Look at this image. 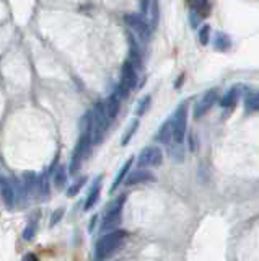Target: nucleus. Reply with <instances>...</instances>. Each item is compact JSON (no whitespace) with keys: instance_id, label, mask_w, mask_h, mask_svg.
<instances>
[{"instance_id":"nucleus-32","label":"nucleus","mask_w":259,"mask_h":261,"mask_svg":"<svg viewBox=\"0 0 259 261\" xmlns=\"http://www.w3.org/2000/svg\"><path fill=\"white\" fill-rule=\"evenodd\" d=\"M98 219H100V215H98V214H95L93 217L90 219V225H88V230H90V232H93V230H95V227H97Z\"/></svg>"},{"instance_id":"nucleus-29","label":"nucleus","mask_w":259,"mask_h":261,"mask_svg":"<svg viewBox=\"0 0 259 261\" xmlns=\"http://www.w3.org/2000/svg\"><path fill=\"white\" fill-rule=\"evenodd\" d=\"M64 215H65V209L64 208H60V209H55L52 214H51V219H49V225L51 227H54V225H57L59 222L64 219Z\"/></svg>"},{"instance_id":"nucleus-27","label":"nucleus","mask_w":259,"mask_h":261,"mask_svg":"<svg viewBox=\"0 0 259 261\" xmlns=\"http://www.w3.org/2000/svg\"><path fill=\"white\" fill-rule=\"evenodd\" d=\"M85 183H87V176H82L80 180L75 181L74 185H72V186L69 188V190H67V196H69V198L77 196V194L80 193V190L83 188V185H85Z\"/></svg>"},{"instance_id":"nucleus-24","label":"nucleus","mask_w":259,"mask_h":261,"mask_svg":"<svg viewBox=\"0 0 259 261\" xmlns=\"http://www.w3.org/2000/svg\"><path fill=\"white\" fill-rule=\"evenodd\" d=\"M168 149H170V155L173 157V160H176V162H183V158H184L183 144L170 142V144H168Z\"/></svg>"},{"instance_id":"nucleus-16","label":"nucleus","mask_w":259,"mask_h":261,"mask_svg":"<svg viewBox=\"0 0 259 261\" xmlns=\"http://www.w3.org/2000/svg\"><path fill=\"white\" fill-rule=\"evenodd\" d=\"M132 157L127 160L126 163H124L122 166H121V170L117 171V175H116V178H114V181H112V185H111V188H109V194H112L114 193L117 188H119L121 185H122V181H124V178L127 176V173H129V170H131V166H132Z\"/></svg>"},{"instance_id":"nucleus-23","label":"nucleus","mask_w":259,"mask_h":261,"mask_svg":"<svg viewBox=\"0 0 259 261\" xmlns=\"http://www.w3.org/2000/svg\"><path fill=\"white\" fill-rule=\"evenodd\" d=\"M67 178H69V175H67V171L64 166H59L57 170L54 171V186L55 188H64L67 185Z\"/></svg>"},{"instance_id":"nucleus-18","label":"nucleus","mask_w":259,"mask_h":261,"mask_svg":"<svg viewBox=\"0 0 259 261\" xmlns=\"http://www.w3.org/2000/svg\"><path fill=\"white\" fill-rule=\"evenodd\" d=\"M188 2H189L191 10L198 15H201L202 18H204V16H209V13H210L209 0H188Z\"/></svg>"},{"instance_id":"nucleus-17","label":"nucleus","mask_w":259,"mask_h":261,"mask_svg":"<svg viewBox=\"0 0 259 261\" xmlns=\"http://www.w3.org/2000/svg\"><path fill=\"white\" fill-rule=\"evenodd\" d=\"M121 224V214H104L103 220H101L100 230L101 232H109L117 229Z\"/></svg>"},{"instance_id":"nucleus-20","label":"nucleus","mask_w":259,"mask_h":261,"mask_svg":"<svg viewBox=\"0 0 259 261\" xmlns=\"http://www.w3.org/2000/svg\"><path fill=\"white\" fill-rule=\"evenodd\" d=\"M213 48L217 49V51H228L230 48H232V40H230L228 35H225V33L218 31L215 33V38H213Z\"/></svg>"},{"instance_id":"nucleus-11","label":"nucleus","mask_w":259,"mask_h":261,"mask_svg":"<svg viewBox=\"0 0 259 261\" xmlns=\"http://www.w3.org/2000/svg\"><path fill=\"white\" fill-rule=\"evenodd\" d=\"M127 38H129V60L136 65V69L140 65H142V52H140V48H139V41H136V38H134L131 33H127Z\"/></svg>"},{"instance_id":"nucleus-5","label":"nucleus","mask_w":259,"mask_h":261,"mask_svg":"<svg viewBox=\"0 0 259 261\" xmlns=\"http://www.w3.org/2000/svg\"><path fill=\"white\" fill-rule=\"evenodd\" d=\"M163 163V152L160 147L149 146L139 154L137 165L140 168H147V166H160Z\"/></svg>"},{"instance_id":"nucleus-2","label":"nucleus","mask_w":259,"mask_h":261,"mask_svg":"<svg viewBox=\"0 0 259 261\" xmlns=\"http://www.w3.org/2000/svg\"><path fill=\"white\" fill-rule=\"evenodd\" d=\"M92 134H93V129H82L80 131V139H78L77 146L74 149V154H72V160H70V165H69V173L77 175L78 170L82 168V163L85 162L90 147L93 146Z\"/></svg>"},{"instance_id":"nucleus-34","label":"nucleus","mask_w":259,"mask_h":261,"mask_svg":"<svg viewBox=\"0 0 259 261\" xmlns=\"http://www.w3.org/2000/svg\"><path fill=\"white\" fill-rule=\"evenodd\" d=\"M25 260H28V261H38V257H36V255L30 253V255H25Z\"/></svg>"},{"instance_id":"nucleus-3","label":"nucleus","mask_w":259,"mask_h":261,"mask_svg":"<svg viewBox=\"0 0 259 261\" xmlns=\"http://www.w3.org/2000/svg\"><path fill=\"white\" fill-rule=\"evenodd\" d=\"M188 102H183L179 106L174 109V113L171 116V126H173V141L171 142H178L183 144L184 136H186V129H188Z\"/></svg>"},{"instance_id":"nucleus-9","label":"nucleus","mask_w":259,"mask_h":261,"mask_svg":"<svg viewBox=\"0 0 259 261\" xmlns=\"http://www.w3.org/2000/svg\"><path fill=\"white\" fill-rule=\"evenodd\" d=\"M0 194L3 198V203L10 210L15 209L16 206V194H15V188H13V183L10 180H5V178H0Z\"/></svg>"},{"instance_id":"nucleus-30","label":"nucleus","mask_w":259,"mask_h":261,"mask_svg":"<svg viewBox=\"0 0 259 261\" xmlns=\"http://www.w3.org/2000/svg\"><path fill=\"white\" fill-rule=\"evenodd\" d=\"M35 235H36V224L30 222V224L25 227V230H23V234H21V237H23L26 242H30V240H33V237H35Z\"/></svg>"},{"instance_id":"nucleus-7","label":"nucleus","mask_w":259,"mask_h":261,"mask_svg":"<svg viewBox=\"0 0 259 261\" xmlns=\"http://www.w3.org/2000/svg\"><path fill=\"white\" fill-rule=\"evenodd\" d=\"M121 85L126 88V90H134L139 83V75H137V69L131 60H126L121 67Z\"/></svg>"},{"instance_id":"nucleus-28","label":"nucleus","mask_w":259,"mask_h":261,"mask_svg":"<svg viewBox=\"0 0 259 261\" xmlns=\"http://www.w3.org/2000/svg\"><path fill=\"white\" fill-rule=\"evenodd\" d=\"M199 41L202 46H207L210 41V26L209 25H204V26H201V30H199Z\"/></svg>"},{"instance_id":"nucleus-4","label":"nucleus","mask_w":259,"mask_h":261,"mask_svg":"<svg viewBox=\"0 0 259 261\" xmlns=\"http://www.w3.org/2000/svg\"><path fill=\"white\" fill-rule=\"evenodd\" d=\"M124 23H126L134 33H136L142 43L150 41L152 31L154 30H152L150 23H147V20L142 16V13H126L124 15Z\"/></svg>"},{"instance_id":"nucleus-1","label":"nucleus","mask_w":259,"mask_h":261,"mask_svg":"<svg viewBox=\"0 0 259 261\" xmlns=\"http://www.w3.org/2000/svg\"><path fill=\"white\" fill-rule=\"evenodd\" d=\"M127 237V232L126 230H119V229H114V230H109L100 238L95 245V258L97 260H104L111 257L112 253H116L117 250L121 248V245L124 243Z\"/></svg>"},{"instance_id":"nucleus-15","label":"nucleus","mask_w":259,"mask_h":261,"mask_svg":"<svg viewBox=\"0 0 259 261\" xmlns=\"http://www.w3.org/2000/svg\"><path fill=\"white\" fill-rule=\"evenodd\" d=\"M38 180H39V176L35 171H26V173L21 175V185H23L28 194L35 193V191L38 193Z\"/></svg>"},{"instance_id":"nucleus-12","label":"nucleus","mask_w":259,"mask_h":261,"mask_svg":"<svg viewBox=\"0 0 259 261\" xmlns=\"http://www.w3.org/2000/svg\"><path fill=\"white\" fill-rule=\"evenodd\" d=\"M156 142L163 144V146H168L173 141V126H171V119L168 118L165 123L160 126L158 132H156Z\"/></svg>"},{"instance_id":"nucleus-22","label":"nucleus","mask_w":259,"mask_h":261,"mask_svg":"<svg viewBox=\"0 0 259 261\" xmlns=\"http://www.w3.org/2000/svg\"><path fill=\"white\" fill-rule=\"evenodd\" d=\"M150 13V26L152 30H155L156 25H158V18H160V5H158V0H150V5H149V12Z\"/></svg>"},{"instance_id":"nucleus-14","label":"nucleus","mask_w":259,"mask_h":261,"mask_svg":"<svg viewBox=\"0 0 259 261\" xmlns=\"http://www.w3.org/2000/svg\"><path fill=\"white\" fill-rule=\"evenodd\" d=\"M240 93H241V87H240V85L232 87V88H230V90L222 97V100H220V106H222V108H233L235 104H236V102H238Z\"/></svg>"},{"instance_id":"nucleus-13","label":"nucleus","mask_w":259,"mask_h":261,"mask_svg":"<svg viewBox=\"0 0 259 261\" xmlns=\"http://www.w3.org/2000/svg\"><path fill=\"white\" fill-rule=\"evenodd\" d=\"M100 183H101V176H98V178L93 181L92 188H90V193H88V196H87L85 206H83V209H85V210L93 209L95 204H97L98 198H100V193H101V185H100Z\"/></svg>"},{"instance_id":"nucleus-33","label":"nucleus","mask_w":259,"mask_h":261,"mask_svg":"<svg viewBox=\"0 0 259 261\" xmlns=\"http://www.w3.org/2000/svg\"><path fill=\"white\" fill-rule=\"evenodd\" d=\"M183 82H184V75H179V77H178V80L174 82V88H179V87H181V85H183Z\"/></svg>"},{"instance_id":"nucleus-10","label":"nucleus","mask_w":259,"mask_h":261,"mask_svg":"<svg viewBox=\"0 0 259 261\" xmlns=\"http://www.w3.org/2000/svg\"><path fill=\"white\" fill-rule=\"evenodd\" d=\"M121 97L117 95V93L112 92L111 95L108 97L103 102L104 104V111H106V114H108V118L111 121H114L117 118V114H119V109H121Z\"/></svg>"},{"instance_id":"nucleus-31","label":"nucleus","mask_w":259,"mask_h":261,"mask_svg":"<svg viewBox=\"0 0 259 261\" xmlns=\"http://www.w3.org/2000/svg\"><path fill=\"white\" fill-rule=\"evenodd\" d=\"M201 18H202L201 15H198L196 12H193V10H191V13H189V21H191V26H193V28L199 26V23H201Z\"/></svg>"},{"instance_id":"nucleus-19","label":"nucleus","mask_w":259,"mask_h":261,"mask_svg":"<svg viewBox=\"0 0 259 261\" xmlns=\"http://www.w3.org/2000/svg\"><path fill=\"white\" fill-rule=\"evenodd\" d=\"M126 199H127V194L122 193L119 194L117 198H114L112 201L106 206V212L104 214H121L122 212V208L126 204Z\"/></svg>"},{"instance_id":"nucleus-26","label":"nucleus","mask_w":259,"mask_h":261,"mask_svg":"<svg viewBox=\"0 0 259 261\" xmlns=\"http://www.w3.org/2000/svg\"><path fill=\"white\" fill-rule=\"evenodd\" d=\"M152 106V97L150 95H147V97H144L140 102L137 103V108H136V114L139 116H144L145 113L149 111V108Z\"/></svg>"},{"instance_id":"nucleus-6","label":"nucleus","mask_w":259,"mask_h":261,"mask_svg":"<svg viewBox=\"0 0 259 261\" xmlns=\"http://www.w3.org/2000/svg\"><path fill=\"white\" fill-rule=\"evenodd\" d=\"M217 98H218V88H210V90H207L204 95L199 98V102L196 103V106H194V118L196 119L202 118V116H204L207 111H209L213 106V104H215Z\"/></svg>"},{"instance_id":"nucleus-25","label":"nucleus","mask_w":259,"mask_h":261,"mask_svg":"<svg viewBox=\"0 0 259 261\" xmlns=\"http://www.w3.org/2000/svg\"><path fill=\"white\" fill-rule=\"evenodd\" d=\"M245 106L248 111H259V92H251L245 100Z\"/></svg>"},{"instance_id":"nucleus-8","label":"nucleus","mask_w":259,"mask_h":261,"mask_svg":"<svg viewBox=\"0 0 259 261\" xmlns=\"http://www.w3.org/2000/svg\"><path fill=\"white\" fill-rule=\"evenodd\" d=\"M155 180L156 178L152 171H149L147 168H140L139 166V168L134 171L129 170V173L126 178H124L122 183L126 186H136V185H145V183H154Z\"/></svg>"},{"instance_id":"nucleus-21","label":"nucleus","mask_w":259,"mask_h":261,"mask_svg":"<svg viewBox=\"0 0 259 261\" xmlns=\"http://www.w3.org/2000/svg\"><path fill=\"white\" fill-rule=\"evenodd\" d=\"M139 126H140V121H139V119H132V123L129 124L127 131L124 132V136H122V139H121V146H122V147H126L127 144L131 142V139L136 136V132L139 131Z\"/></svg>"}]
</instances>
